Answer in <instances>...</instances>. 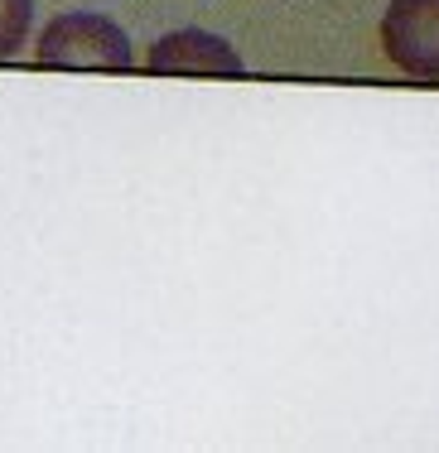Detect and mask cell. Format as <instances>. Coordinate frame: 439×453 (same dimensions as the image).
Returning <instances> with one entry per match:
<instances>
[{
  "mask_svg": "<svg viewBox=\"0 0 439 453\" xmlns=\"http://www.w3.org/2000/svg\"><path fill=\"white\" fill-rule=\"evenodd\" d=\"M39 68H92V73H121L131 68V39L106 15H58L44 25L35 49Z\"/></svg>",
  "mask_w": 439,
  "mask_h": 453,
  "instance_id": "1",
  "label": "cell"
},
{
  "mask_svg": "<svg viewBox=\"0 0 439 453\" xmlns=\"http://www.w3.org/2000/svg\"><path fill=\"white\" fill-rule=\"evenodd\" d=\"M150 73H203V78H222V73H242L237 49L222 35L208 29H174L150 49Z\"/></svg>",
  "mask_w": 439,
  "mask_h": 453,
  "instance_id": "3",
  "label": "cell"
},
{
  "mask_svg": "<svg viewBox=\"0 0 439 453\" xmlns=\"http://www.w3.org/2000/svg\"><path fill=\"white\" fill-rule=\"evenodd\" d=\"M35 0H0V58H15L19 44L29 39Z\"/></svg>",
  "mask_w": 439,
  "mask_h": 453,
  "instance_id": "4",
  "label": "cell"
},
{
  "mask_svg": "<svg viewBox=\"0 0 439 453\" xmlns=\"http://www.w3.org/2000/svg\"><path fill=\"white\" fill-rule=\"evenodd\" d=\"M381 44L401 73L439 82V0H391L381 15Z\"/></svg>",
  "mask_w": 439,
  "mask_h": 453,
  "instance_id": "2",
  "label": "cell"
}]
</instances>
